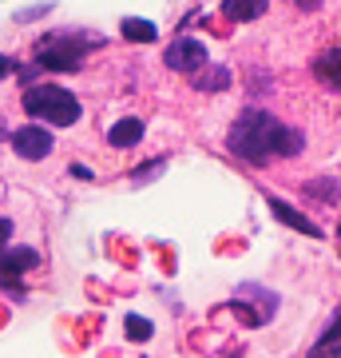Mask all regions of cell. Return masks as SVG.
<instances>
[{"label": "cell", "mask_w": 341, "mask_h": 358, "mask_svg": "<svg viewBox=\"0 0 341 358\" xmlns=\"http://www.w3.org/2000/svg\"><path fill=\"white\" fill-rule=\"evenodd\" d=\"M302 131L286 128L282 120H274L270 112H258V108H250V112H242L238 120H234V128H230L227 136V148L238 159H246V164L262 167L266 159H278V155H298L302 152Z\"/></svg>", "instance_id": "cell-1"}, {"label": "cell", "mask_w": 341, "mask_h": 358, "mask_svg": "<svg viewBox=\"0 0 341 358\" xmlns=\"http://www.w3.org/2000/svg\"><path fill=\"white\" fill-rule=\"evenodd\" d=\"M24 112L32 120L56 124V128H72L79 120V100L60 84H36V88L24 92Z\"/></svg>", "instance_id": "cell-2"}, {"label": "cell", "mask_w": 341, "mask_h": 358, "mask_svg": "<svg viewBox=\"0 0 341 358\" xmlns=\"http://www.w3.org/2000/svg\"><path fill=\"white\" fill-rule=\"evenodd\" d=\"M100 36H76V32H68V36H52L48 44H40V68H56V72H76L84 64V52L96 48Z\"/></svg>", "instance_id": "cell-3"}, {"label": "cell", "mask_w": 341, "mask_h": 358, "mask_svg": "<svg viewBox=\"0 0 341 358\" xmlns=\"http://www.w3.org/2000/svg\"><path fill=\"white\" fill-rule=\"evenodd\" d=\"M206 48H202V40H190V36H179L171 40V48L163 52V64L171 68V72H187V76H195L199 68H206Z\"/></svg>", "instance_id": "cell-4"}, {"label": "cell", "mask_w": 341, "mask_h": 358, "mask_svg": "<svg viewBox=\"0 0 341 358\" xmlns=\"http://www.w3.org/2000/svg\"><path fill=\"white\" fill-rule=\"evenodd\" d=\"M13 148L20 159H44L52 152V136L44 128H36V124H24V128L13 131Z\"/></svg>", "instance_id": "cell-5"}, {"label": "cell", "mask_w": 341, "mask_h": 358, "mask_svg": "<svg viewBox=\"0 0 341 358\" xmlns=\"http://www.w3.org/2000/svg\"><path fill=\"white\" fill-rule=\"evenodd\" d=\"M40 267V255L32 251V247H4L0 251V275H20V271H32Z\"/></svg>", "instance_id": "cell-6"}, {"label": "cell", "mask_w": 341, "mask_h": 358, "mask_svg": "<svg viewBox=\"0 0 341 358\" xmlns=\"http://www.w3.org/2000/svg\"><path fill=\"white\" fill-rule=\"evenodd\" d=\"M314 76L326 84V88L341 92V48H329L314 60Z\"/></svg>", "instance_id": "cell-7"}, {"label": "cell", "mask_w": 341, "mask_h": 358, "mask_svg": "<svg viewBox=\"0 0 341 358\" xmlns=\"http://www.w3.org/2000/svg\"><path fill=\"white\" fill-rule=\"evenodd\" d=\"M310 358H341V307L338 315H333V322H329V331L317 338V346L310 350Z\"/></svg>", "instance_id": "cell-8"}, {"label": "cell", "mask_w": 341, "mask_h": 358, "mask_svg": "<svg viewBox=\"0 0 341 358\" xmlns=\"http://www.w3.org/2000/svg\"><path fill=\"white\" fill-rule=\"evenodd\" d=\"M107 140H112L115 148H131V143H139V140H143V120H135V115H127V120L112 124V131H107Z\"/></svg>", "instance_id": "cell-9"}, {"label": "cell", "mask_w": 341, "mask_h": 358, "mask_svg": "<svg viewBox=\"0 0 341 358\" xmlns=\"http://www.w3.org/2000/svg\"><path fill=\"white\" fill-rule=\"evenodd\" d=\"M266 4H270V0H222V13H227L230 20H258V16L266 13Z\"/></svg>", "instance_id": "cell-10"}, {"label": "cell", "mask_w": 341, "mask_h": 358, "mask_svg": "<svg viewBox=\"0 0 341 358\" xmlns=\"http://www.w3.org/2000/svg\"><path fill=\"white\" fill-rule=\"evenodd\" d=\"M270 211H274V215H278L282 223H286V227H298V231H305V235H314V239L321 235V231H317L314 223H310V219H302L290 203H282V199H270Z\"/></svg>", "instance_id": "cell-11"}, {"label": "cell", "mask_w": 341, "mask_h": 358, "mask_svg": "<svg viewBox=\"0 0 341 358\" xmlns=\"http://www.w3.org/2000/svg\"><path fill=\"white\" fill-rule=\"evenodd\" d=\"M227 84H230L227 68H199V72H195V88L199 92H222Z\"/></svg>", "instance_id": "cell-12"}, {"label": "cell", "mask_w": 341, "mask_h": 358, "mask_svg": "<svg viewBox=\"0 0 341 358\" xmlns=\"http://www.w3.org/2000/svg\"><path fill=\"white\" fill-rule=\"evenodd\" d=\"M119 28H123V36H127V40H143V44H151V40L159 36L151 20H135V16H127Z\"/></svg>", "instance_id": "cell-13"}, {"label": "cell", "mask_w": 341, "mask_h": 358, "mask_svg": "<svg viewBox=\"0 0 341 358\" xmlns=\"http://www.w3.org/2000/svg\"><path fill=\"white\" fill-rule=\"evenodd\" d=\"M305 195H314V199H329V203H333V199L341 195V183H338V179H314V183L305 187Z\"/></svg>", "instance_id": "cell-14"}, {"label": "cell", "mask_w": 341, "mask_h": 358, "mask_svg": "<svg viewBox=\"0 0 341 358\" xmlns=\"http://www.w3.org/2000/svg\"><path fill=\"white\" fill-rule=\"evenodd\" d=\"M127 334H131V338H147V334H151V322H143V319L131 315V319H127Z\"/></svg>", "instance_id": "cell-15"}, {"label": "cell", "mask_w": 341, "mask_h": 358, "mask_svg": "<svg viewBox=\"0 0 341 358\" xmlns=\"http://www.w3.org/2000/svg\"><path fill=\"white\" fill-rule=\"evenodd\" d=\"M8 239H13V219H0V251L8 247Z\"/></svg>", "instance_id": "cell-16"}, {"label": "cell", "mask_w": 341, "mask_h": 358, "mask_svg": "<svg viewBox=\"0 0 341 358\" xmlns=\"http://www.w3.org/2000/svg\"><path fill=\"white\" fill-rule=\"evenodd\" d=\"M8 72H13V60H8V56H0V80L8 76Z\"/></svg>", "instance_id": "cell-17"}, {"label": "cell", "mask_w": 341, "mask_h": 358, "mask_svg": "<svg viewBox=\"0 0 341 358\" xmlns=\"http://www.w3.org/2000/svg\"><path fill=\"white\" fill-rule=\"evenodd\" d=\"M4 136H8V128H4V115H0V140H4Z\"/></svg>", "instance_id": "cell-18"}, {"label": "cell", "mask_w": 341, "mask_h": 358, "mask_svg": "<svg viewBox=\"0 0 341 358\" xmlns=\"http://www.w3.org/2000/svg\"><path fill=\"white\" fill-rule=\"evenodd\" d=\"M302 8H317V0H302Z\"/></svg>", "instance_id": "cell-19"}]
</instances>
